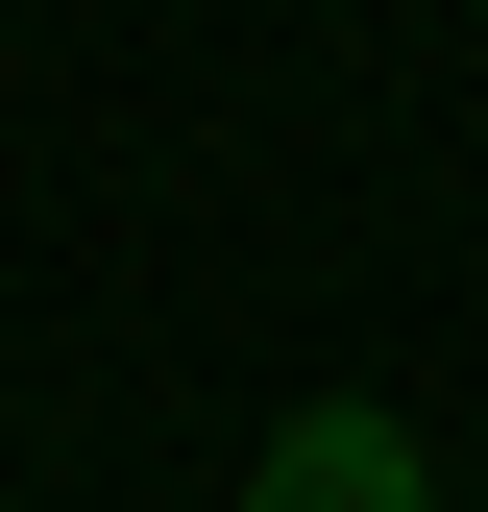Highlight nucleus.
<instances>
[{"instance_id":"f257e3e1","label":"nucleus","mask_w":488,"mask_h":512,"mask_svg":"<svg viewBox=\"0 0 488 512\" xmlns=\"http://www.w3.org/2000/svg\"><path fill=\"white\" fill-rule=\"evenodd\" d=\"M244 512H440V439H415L391 391H293L269 439H244Z\"/></svg>"}]
</instances>
